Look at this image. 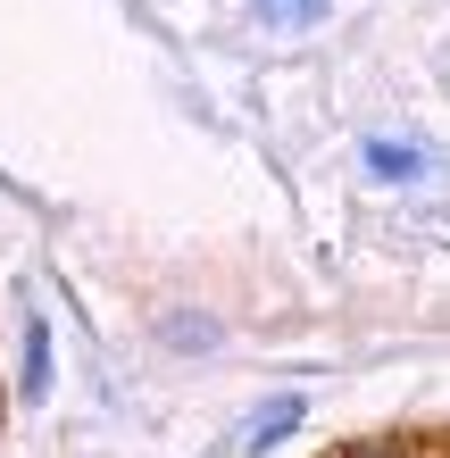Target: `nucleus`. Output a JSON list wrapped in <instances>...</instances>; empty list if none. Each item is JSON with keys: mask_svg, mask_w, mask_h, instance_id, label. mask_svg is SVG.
I'll return each instance as SVG.
<instances>
[{"mask_svg": "<svg viewBox=\"0 0 450 458\" xmlns=\"http://www.w3.org/2000/svg\"><path fill=\"white\" fill-rule=\"evenodd\" d=\"M284 425H301V400H267V409H259V425H250V450H267Z\"/></svg>", "mask_w": 450, "mask_h": 458, "instance_id": "nucleus-1", "label": "nucleus"}, {"mask_svg": "<svg viewBox=\"0 0 450 458\" xmlns=\"http://www.w3.org/2000/svg\"><path fill=\"white\" fill-rule=\"evenodd\" d=\"M317 9H326V0H267V17H276V25H309Z\"/></svg>", "mask_w": 450, "mask_h": 458, "instance_id": "nucleus-2", "label": "nucleus"}, {"mask_svg": "<svg viewBox=\"0 0 450 458\" xmlns=\"http://www.w3.org/2000/svg\"><path fill=\"white\" fill-rule=\"evenodd\" d=\"M367 158H376V175H409V167H417V158H409L401 142H376V150H367Z\"/></svg>", "mask_w": 450, "mask_h": 458, "instance_id": "nucleus-3", "label": "nucleus"}]
</instances>
